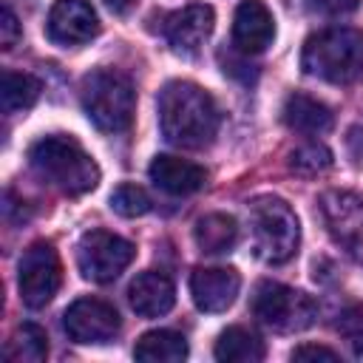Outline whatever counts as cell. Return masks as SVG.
Segmentation results:
<instances>
[{
	"instance_id": "obj_1",
	"label": "cell",
	"mask_w": 363,
	"mask_h": 363,
	"mask_svg": "<svg viewBox=\"0 0 363 363\" xmlns=\"http://www.w3.org/2000/svg\"><path fill=\"white\" fill-rule=\"evenodd\" d=\"M221 113L216 99L196 82L170 79L159 91V128L176 147H204L216 139Z\"/></svg>"
},
{
	"instance_id": "obj_2",
	"label": "cell",
	"mask_w": 363,
	"mask_h": 363,
	"mask_svg": "<svg viewBox=\"0 0 363 363\" xmlns=\"http://www.w3.org/2000/svg\"><path fill=\"white\" fill-rule=\"evenodd\" d=\"M31 170L51 187L82 196L99 184V167L71 136H43L28 147Z\"/></svg>"
},
{
	"instance_id": "obj_3",
	"label": "cell",
	"mask_w": 363,
	"mask_h": 363,
	"mask_svg": "<svg viewBox=\"0 0 363 363\" xmlns=\"http://www.w3.org/2000/svg\"><path fill=\"white\" fill-rule=\"evenodd\" d=\"M301 68L309 77L346 85L363 77V34L357 28H323L306 37Z\"/></svg>"
},
{
	"instance_id": "obj_4",
	"label": "cell",
	"mask_w": 363,
	"mask_h": 363,
	"mask_svg": "<svg viewBox=\"0 0 363 363\" xmlns=\"http://www.w3.org/2000/svg\"><path fill=\"white\" fill-rule=\"evenodd\" d=\"M79 99L85 116L105 133H122L130 128L136 113V91L133 82L113 68H96L82 77Z\"/></svg>"
},
{
	"instance_id": "obj_5",
	"label": "cell",
	"mask_w": 363,
	"mask_h": 363,
	"mask_svg": "<svg viewBox=\"0 0 363 363\" xmlns=\"http://www.w3.org/2000/svg\"><path fill=\"white\" fill-rule=\"evenodd\" d=\"M252 252L264 264H286L301 244V224L284 199L261 196L250 204Z\"/></svg>"
},
{
	"instance_id": "obj_6",
	"label": "cell",
	"mask_w": 363,
	"mask_h": 363,
	"mask_svg": "<svg viewBox=\"0 0 363 363\" xmlns=\"http://www.w3.org/2000/svg\"><path fill=\"white\" fill-rule=\"evenodd\" d=\"M252 315L272 332H303L318 320V303L303 289L278 284V281H261L252 289L250 298Z\"/></svg>"
},
{
	"instance_id": "obj_7",
	"label": "cell",
	"mask_w": 363,
	"mask_h": 363,
	"mask_svg": "<svg viewBox=\"0 0 363 363\" xmlns=\"http://www.w3.org/2000/svg\"><path fill=\"white\" fill-rule=\"evenodd\" d=\"M136 247L108 230H88L77 244V267L82 278L94 284H111L116 281L128 264L133 261Z\"/></svg>"
},
{
	"instance_id": "obj_8",
	"label": "cell",
	"mask_w": 363,
	"mask_h": 363,
	"mask_svg": "<svg viewBox=\"0 0 363 363\" xmlns=\"http://www.w3.org/2000/svg\"><path fill=\"white\" fill-rule=\"evenodd\" d=\"M60 284H62V264L57 250L48 241H34L17 264V289L23 303L28 309H43L45 303H51Z\"/></svg>"
},
{
	"instance_id": "obj_9",
	"label": "cell",
	"mask_w": 363,
	"mask_h": 363,
	"mask_svg": "<svg viewBox=\"0 0 363 363\" xmlns=\"http://www.w3.org/2000/svg\"><path fill=\"white\" fill-rule=\"evenodd\" d=\"M119 326V312L99 298H79L62 315V329L74 343H108Z\"/></svg>"
},
{
	"instance_id": "obj_10",
	"label": "cell",
	"mask_w": 363,
	"mask_h": 363,
	"mask_svg": "<svg viewBox=\"0 0 363 363\" xmlns=\"http://www.w3.org/2000/svg\"><path fill=\"white\" fill-rule=\"evenodd\" d=\"M45 34L57 45H82L99 34V17L88 0H54Z\"/></svg>"
},
{
	"instance_id": "obj_11",
	"label": "cell",
	"mask_w": 363,
	"mask_h": 363,
	"mask_svg": "<svg viewBox=\"0 0 363 363\" xmlns=\"http://www.w3.org/2000/svg\"><path fill=\"white\" fill-rule=\"evenodd\" d=\"M213 26H216L213 9L207 3H190V6L167 14L162 31L176 54H196L213 34Z\"/></svg>"
},
{
	"instance_id": "obj_12",
	"label": "cell",
	"mask_w": 363,
	"mask_h": 363,
	"mask_svg": "<svg viewBox=\"0 0 363 363\" xmlns=\"http://www.w3.org/2000/svg\"><path fill=\"white\" fill-rule=\"evenodd\" d=\"M241 289V275L233 267H199L190 275V295L201 312H224Z\"/></svg>"
},
{
	"instance_id": "obj_13",
	"label": "cell",
	"mask_w": 363,
	"mask_h": 363,
	"mask_svg": "<svg viewBox=\"0 0 363 363\" xmlns=\"http://www.w3.org/2000/svg\"><path fill=\"white\" fill-rule=\"evenodd\" d=\"M320 216L340 244L352 250L363 244V201L354 193L326 190L320 196Z\"/></svg>"
},
{
	"instance_id": "obj_14",
	"label": "cell",
	"mask_w": 363,
	"mask_h": 363,
	"mask_svg": "<svg viewBox=\"0 0 363 363\" xmlns=\"http://www.w3.org/2000/svg\"><path fill=\"white\" fill-rule=\"evenodd\" d=\"M275 37L272 11L261 0H241L233 14V43L241 54H261Z\"/></svg>"
},
{
	"instance_id": "obj_15",
	"label": "cell",
	"mask_w": 363,
	"mask_h": 363,
	"mask_svg": "<svg viewBox=\"0 0 363 363\" xmlns=\"http://www.w3.org/2000/svg\"><path fill=\"white\" fill-rule=\"evenodd\" d=\"M150 182L170 196H190L207 184V170L179 156H156L147 167Z\"/></svg>"
},
{
	"instance_id": "obj_16",
	"label": "cell",
	"mask_w": 363,
	"mask_h": 363,
	"mask_svg": "<svg viewBox=\"0 0 363 363\" xmlns=\"http://www.w3.org/2000/svg\"><path fill=\"white\" fill-rule=\"evenodd\" d=\"M128 301L133 306L136 315L142 318H159L167 315L176 303V286L164 272L147 269L142 275H136L128 286Z\"/></svg>"
},
{
	"instance_id": "obj_17",
	"label": "cell",
	"mask_w": 363,
	"mask_h": 363,
	"mask_svg": "<svg viewBox=\"0 0 363 363\" xmlns=\"http://www.w3.org/2000/svg\"><path fill=\"white\" fill-rule=\"evenodd\" d=\"M281 119L289 130L298 133H326L335 122L332 108L309 94H289L281 108Z\"/></svg>"
},
{
	"instance_id": "obj_18",
	"label": "cell",
	"mask_w": 363,
	"mask_h": 363,
	"mask_svg": "<svg viewBox=\"0 0 363 363\" xmlns=\"http://www.w3.org/2000/svg\"><path fill=\"white\" fill-rule=\"evenodd\" d=\"M193 241L201 252L207 255H221L230 252L238 241V224L227 213H207L196 221L193 227Z\"/></svg>"
},
{
	"instance_id": "obj_19",
	"label": "cell",
	"mask_w": 363,
	"mask_h": 363,
	"mask_svg": "<svg viewBox=\"0 0 363 363\" xmlns=\"http://www.w3.org/2000/svg\"><path fill=\"white\" fill-rule=\"evenodd\" d=\"M133 357L145 360V363H182L187 357V340H184L182 332L153 329V332H145L136 340Z\"/></svg>"
},
{
	"instance_id": "obj_20",
	"label": "cell",
	"mask_w": 363,
	"mask_h": 363,
	"mask_svg": "<svg viewBox=\"0 0 363 363\" xmlns=\"http://www.w3.org/2000/svg\"><path fill=\"white\" fill-rule=\"evenodd\" d=\"M221 363H258L264 360V340L247 326H227L213 349Z\"/></svg>"
},
{
	"instance_id": "obj_21",
	"label": "cell",
	"mask_w": 363,
	"mask_h": 363,
	"mask_svg": "<svg viewBox=\"0 0 363 363\" xmlns=\"http://www.w3.org/2000/svg\"><path fill=\"white\" fill-rule=\"evenodd\" d=\"M6 360L14 363H43L48 357V335L37 323H20L3 349Z\"/></svg>"
},
{
	"instance_id": "obj_22",
	"label": "cell",
	"mask_w": 363,
	"mask_h": 363,
	"mask_svg": "<svg viewBox=\"0 0 363 363\" xmlns=\"http://www.w3.org/2000/svg\"><path fill=\"white\" fill-rule=\"evenodd\" d=\"M43 85L37 77L23 74V71H3V82H0V105L3 113H17L26 111L37 102Z\"/></svg>"
},
{
	"instance_id": "obj_23",
	"label": "cell",
	"mask_w": 363,
	"mask_h": 363,
	"mask_svg": "<svg viewBox=\"0 0 363 363\" xmlns=\"http://www.w3.org/2000/svg\"><path fill=\"white\" fill-rule=\"evenodd\" d=\"M286 164L298 176H320L332 167V150L326 145H318V142L298 145L295 150H289Z\"/></svg>"
},
{
	"instance_id": "obj_24",
	"label": "cell",
	"mask_w": 363,
	"mask_h": 363,
	"mask_svg": "<svg viewBox=\"0 0 363 363\" xmlns=\"http://www.w3.org/2000/svg\"><path fill=\"white\" fill-rule=\"evenodd\" d=\"M111 210L125 216V218H136V216H145L150 210V196L136 187V184H119L113 193H111Z\"/></svg>"
},
{
	"instance_id": "obj_25",
	"label": "cell",
	"mask_w": 363,
	"mask_h": 363,
	"mask_svg": "<svg viewBox=\"0 0 363 363\" xmlns=\"http://www.w3.org/2000/svg\"><path fill=\"white\" fill-rule=\"evenodd\" d=\"M337 332L352 346L354 357H363V303H349L337 312Z\"/></svg>"
},
{
	"instance_id": "obj_26",
	"label": "cell",
	"mask_w": 363,
	"mask_h": 363,
	"mask_svg": "<svg viewBox=\"0 0 363 363\" xmlns=\"http://www.w3.org/2000/svg\"><path fill=\"white\" fill-rule=\"evenodd\" d=\"M20 40V23L14 17V11L9 6H3V14H0V45L3 51H11Z\"/></svg>"
},
{
	"instance_id": "obj_27",
	"label": "cell",
	"mask_w": 363,
	"mask_h": 363,
	"mask_svg": "<svg viewBox=\"0 0 363 363\" xmlns=\"http://www.w3.org/2000/svg\"><path fill=\"white\" fill-rule=\"evenodd\" d=\"M292 360H337L340 354L335 352V349H329V346H318V343H301V346H295L292 349V354H289Z\"/></svg>"
},
{
	"instance_id": "obj_28",
	"label": "cell",
	"mask_w": 363,
	"mask_h": 363,
	"mask_svg": "<svg viewBox=\"0 0 363 363\" xmlns=\"http://www.w3.org/2000/svg\"><path fill=\"white\" fill-rule=\"evenodd\" d=\"M306 6L320 14H349L360 6V0H306Z\"/></svg>"
},
{
	"instance_id": "obj_29",
	"label": "cell",
	"mask_w": 363,
	"mask_h": 363,
	"mask_svg": "<svg viewBox=\"0 0 363 363\" xmlns=\"http://www.w3.org/2000/svg\"><path fill=\"white\" fill-rule=\"evenodd\" d=\"M349 147H352V153L357 159H363V119H357L352 125V130H349Z\"/></svg>"
},
{
	"instance_id": "obj_30",
	"label": "cell",
	"mask_w": 363,
	"mask_h": 363,
	"mask_svg": "<svg viewBox=\"0 0 363 363\" xmlns=\"http://www.w3.org/2000/svg\"><path fill=\"white\" fill-rule=\"evenodd\" d=\"M136 0H105V6L111 9V11H116V14H122V11H128L130 6H133Z\"/></svg>"
}]
</instances>
